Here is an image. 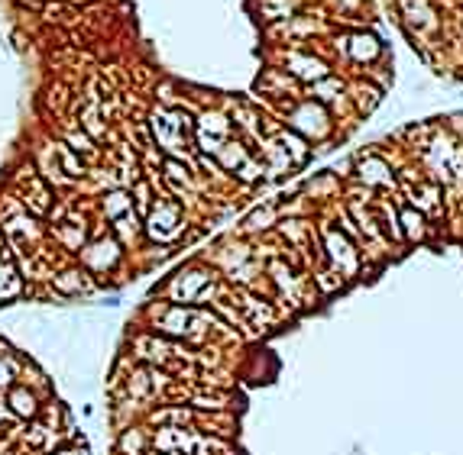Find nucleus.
Listing matches in <instances>:
<instances>
[{
  "instance_id": "1",
  "label": "nucleus",
  "mask_w": 463,
  "mask_h": 455,
  "mask_svg": "<svg viewBox=\"0 0 463 455\" xmlns=\"http://www.w3.org/2000/svg\"><path fill=\"white\" fill-rule=\"evenodd\" d=\"M7 410L13 413V417H20V420H36L43 407H39V397H36L27 385H13L7 391Z\"/></svg>"
},
{
  "instance_id": "2",
  "label": "nucleus",
  "mask_w": 463,
  "mask_h": 455,
  "mask_svg": "<svg viewBox=\"0 0 463 455\" xmlns=\"http://www.w3.org/2000/svg\"><path fill=\"white\" fill-rule=\"evenodd\" d=\"M20 371H23V365H20L17 355L10 353L7 345H0V391H10V387L17 385Z\"/></svg>"
},
{
  "instance_id": "3",
  "label": "nucleus",
  "mask_w": 463,
  "mask_h": 455,
  "mask_svg": "<svg viewBox=\"0 0 463 455\" xmlns=\"http://www.w3.org/2000/svg\"><path fill=\"white\" fill-rule=\"evenodd\" d=\"M69 142H71L69 149H75V152H87V155L95 152V142H91V136H87V133H71Z\"/></svg>"
},
{
  "instance_id": "4",
  "label": "nucleus",
  "mask_w": 463,
  "mask_h": 455,
  "mask_svg": "<svg viewBox=\"0 0 463 455\" xmlns=\"http://www.w3.org/2000/svg\"><path fill=\"white\" fill-rule=\"evenodd\" d=\"M79 278H81V272H65V275H62L55 284H59V291H65V294H75V291H81Z\"/></svg>"
},
{
  "instance_id": "5",
  "label": "nucleus",
  "mask_w": 463,
  "mask_h": 455,
  "mask_svg": "<svg viewBox=\"0 0 463 455\" xmlns=\"http://www.w3.org/2000/svg\"><path fill=\"white\" fill-rule=\"evenodd\" d=\"M10 417H13V413L7 410V404H0V427H4V420H10Z\"/></svg>"
},
{
  "instance_id": "6",
  "label": "nucleus",
  "mask_w": 463,
  "mask_h": 455,
  "mask_svg": "<svg viewBox=\"0 0 463 455\" xmlns=\"http://www.w3.org/2000/svg\"><path fill=\"white\" fill-rule=\"evenodd\" d=\"M53 455H79L75 449H59V452H53Z\"/></svg>"
},
{
  "instance_id": "7",
  "label": "nucleus",
  "mask_w": 463,
  "mask_h": 455,
  "mask_svg": "<svg viewBox=\"0 0 463 455\" xmlns=\"http://www.w3.org/2000/svg\"><path fill=\"white\" fill-rule=\"evenodd\" d=\"M69 4H95V0H69Z\"/></svg>"
}]
</instances>
